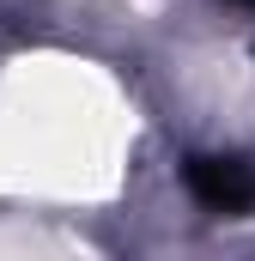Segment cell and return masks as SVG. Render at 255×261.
I'll return each instance as SVG.
<instances>
[{
	"label": "cell",
	"mask_w": 255,
	"mask_h": 261,
	"mask_svg": "<svg viewBox=\"0 0 255 261\" xmlns=\"http://www.w3.org/2000/svg\"><path fill=\"white\" fill-rule=\"evenodd\" d=\"M183 182L207 213H255V158L237 152H194L183 164Z\"/></svg>",
	"instance_id": "1"
}]
</instances>
